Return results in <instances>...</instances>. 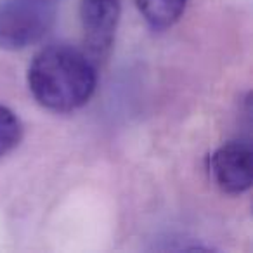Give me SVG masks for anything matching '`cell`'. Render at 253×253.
<instances>
[{
    "mask_svg": "<svg viewBox=\"0 0 253 253\" xmlns=\"http://www.w3.org/2000/svg\"><path fill=\"white\" fill-rule=\"evenodd\" d=\"M97 64L85 50L68 43L43 47L28 68V87L40 106L71 113L90 101L97 85Z\"/></svg>",
    "mask_w": 253,
    "mask_h": 253,
    "instance_id": "cell-1",
    "label": "cell"
},
{
    "mask_svg": "<svg viewBox=\"0 0 253 253\" xmlns=\"http://www.w3.org/2000/svg\"><path fill=\"white\" fill-rule=\"evenodd\" d=\"M56 14L49 0H2L0 49L21 50L39 43L52 30Z\"/></svg>",
    "mask_w": 253,
    "mask_h": 253,
    "instance_id": "cell-2",
    "label": "cell"
},
{
    "mask_svg": "<svg viewBox=\"0 0 253 253\" xmlns=\"http://www.w3.org/2000/svg\"><path fill=\"white\" fill-rule=\"evenodd\" d=\"M122 0H82L80 23L85 52L95 64L108 57L115 42Z\"/></svg>",
    "mask_w": 253,
    "mask_h": 253,
    "instance_id": "cell-3",
    "label": "cell"
},
{
    "mask_svg": "<svg viewBox=\"0 0 253 253\" xmlns=\"http://www.w3.org/2000/svg\"><path fill=\"white\" fill-rule=\"evenodd\" d=\"M210 172L224 193L243 194L252 186V146L231 141L210 156Z\"/></svg>",
    "mask_w": 253,
    "mask_h": 253,
    "instance_id": "cell-4",
    "label": "cell"
},
{
    "mask_svg": "<svg viewBox=\"0 0 253 253\" xmlns=\"http://www.w3.org/2000/svg\"><path fill=\"white\" fill-rule=\"evenodd\" d=\"M187 0H135L144 21L156 32L173 26L182 16Z\"/></svg>",
    "mask_w": 253,
    "mask_h": 253,
    "instance_id": "cell-5",
    "label": "cell"
},
{
    "mask_svg": "<svg viewBox=\"0 0 253 253\" xmlns=\"http://www.w3.org/2000/svg\"><path fill=\"white\" fill-rule=\"evenodd\" d=\"M23 125L16 113L0 104V158L11 153L21 142Z\"/></svg>",
    "mask_w": 253,
    "mask_h": 253,
    "instance_id": "cell-6",
    "label": "cell"
}]
</instances>
